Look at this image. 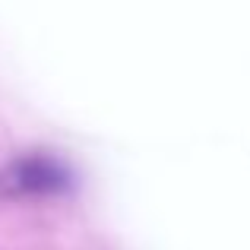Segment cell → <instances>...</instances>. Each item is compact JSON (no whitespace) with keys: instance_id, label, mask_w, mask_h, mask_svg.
I'll list each match as a JSON object with an SVG mask.
<instances>
[{"instance_id":"1","label":"cell","mask_w":250,"mask_h":250,"mask_svg":"<svg viewBox=\"0 0 250 250\" xmlns=\"http://www.w3.org/2000/svg\"><path fill=\"white\" fill-rule=\"evenodd\" d=\"M0 190L10 196H67L76 190V171L48 152H25L0 171Z\"/></svg>"}]
</instances>
